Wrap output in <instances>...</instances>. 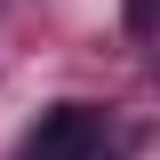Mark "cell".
I'll return each mask as SVG.
<instances>
[{
  "instance_id": "obj_1",
  "label": "cell",
  "mask_w": 160,
  "mask_h": 160,
  "mask_svg": "<svg viewBox=\"0 0 160 160\" xmlns=\"http://www.w3.org/2000/svg\"><path fill=\"white\" fill-rule=\"evenodd\" d=\"M96 144H104L96 104H48V112H40V128L24 136V152H16V160H96Z\"/></svg>"
},
{
  "instance_id": "obj_2",
  "label": "cell",
  "mask_w": 160,
  "mask_h": 160,
  "mask_svg": "<svg viewBox=\"0 0 160 160\" xmlns=\"http://www.w3.org/2000/svg\"><path fill=\"white\" fill-rule=\"evenodd\" d=\"M120 16H128V32H136V40H152V32H160V0H128Z\"/></svg>"
}]
</instances>
